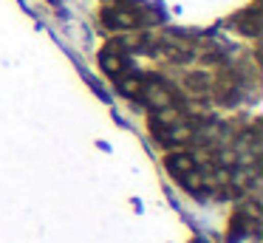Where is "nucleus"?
I'll return each mask as SVG.
<instances>
[{"mask_svg": "<svg viewBox=\"0 0 263 243\" xmlns=\"http://www.w3.org/2000/svg\"><path fill=\"white\" fill-rule=\"evenodd\" d=\"M235 26L244 31H249V34H255L257 31V12H244L238 20H235Z\"/></svg>", "mask_w": 263, "mask_h": 243, "instance_id": "1", "label": "nucleus"}]
</instances>
